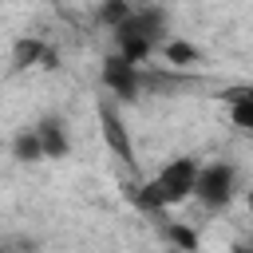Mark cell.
<instances>
[{
    "mask_svg": "<svg viewBox=\"0 0 253 253\" xmlns=\"http://www.w3.org/2000/svg\"><path fill=\"white\" fill-rule=\"evenodd\" d=\"M166 233H170V241H174L182 253H194V249H198V233H194V229H186V225L170 221V225H166Z\"/></svg>",
    "mask_w": 253,
    "mask_h": 253,
    "instance_id": "cell-12",
    "label": "cell"
},
{
    "mask_svg": "<svg viewBox=\"0 0 253 253\" xmlns=\"http://www.w3.org/2000/svg\"><path fill=\"white\" fill-rule=\"evenodd\" d=\"M162 40H166V36H162V12H154V8H134L130 20L115 32V55L138 67V63H146V59L158 51Z\"/></svg>",
    "mask_w": 253,
    "mask_h": 253,
    "instance_id": "cell-2",
    "label": "cell"
},
{
    "mask_svg": "<svg viewBox=\"0 0 253 253\" xmlns=\"http://www.w3.org/2000/svg\"><path fill=\"white\" fill-rule=\"evenodd\" d=\"M225 103H229V123L237 130H253V99L245 95V87H229Z\"/></svg>",
    "mask_w": 253,
    "mask_h": 253,
    "instance_id": "cell-8",
    "label": "cell"
},
{
    "mask_svg": "<svg viewBox=\"0 0 253 253\" xmlns=\"http://www.w3.org/2000/svg\"><path fill=\"white\" fill-rule=\"evenodd\" d=\"M12 158H16V162H40V158H43V146H40V138H36L32 126L12 138Z\"/></svg>",
    "mask_w": 253,
    "mask_h": 253,
    "instance_id": "cell-10",
    "label": "cell"
},
{
    "mask_svg": "<svg viewBox=\"0 0 253 253\" xmlns=\"http://www.w3.org/2000/svg\"><path fill=\"white\" fill-rule=\"evenodd\" d=\"M249 206H253V194H249Z\"/></svg>",
    "mask_w": 253,
    "mask_h": 253,
    "instance_id": "cell-14",
    "label": "cell"
},
{
    "mask_svg": "<svg viewBox=\"0 0 253 253\" xmlns=\"http://www.w3.org/2000/svg\"><path fill=\"white\" fill-rule=\"evenodd\" d=\"M103 87H107L115 99H138L142 75H138V67H134V63H126V59L111 55V59L103 63Z\"/></svg>",
    "mask_w": 253,
    "mask_h": 253,
    "instance_id": "cell-4",
    "label": "cell"
},
{
    "mask_svg": "<svg viewBox=\"0 0 253 253\" xmlns=\"http://www.w3.org/2000/svg\"><path fill=\"white\" fill-rule=\"evenodd\" d=\"M32 130H36V138H40V146H43V158H63V154L71 150V138H67V130H63V119L47 115V119H40Z\"/></svg>",
    "mask_w": 253,
    "mask_h": 253,
    "instance_id": "cell-6",
    "label": "cell"
},
{
    "mask_svg": "<svg viewBox=\"0 0 253 253\" xmlns=\"http://www.w3.org/2000/svg\"><path fill=\"white\" fill-rule=\"evenodd\" d=\"M158 51H162V59H166V63H174V67H194V63L202 59L198 43H190V40H178V36H166V40L158 43Z\"/></svg>",
    "mask_w": 253,
    "mask_h": 253,
    "instance_id": "cell-7",
    "label": "cell"
},
{
    "mask_svg": "<svg viewBox=\"0 0 253 253\" xmlns=\"http://www.w3.org/2000/svg\"><path fill=\"white\" fill-rule=\"evenodd\" d=\"M43 59H47V47H43L40 36H20V40H16V47H12V67H36V63H43Z\"/></svg>",
    "mask_w": 253,
    "mask_h": 253,
    "instance_id": "cell-9",
    "label": "cell"
},
{
    "mask_svg": "<svg viewBox=\"0 0 253 253\" xmlns=\"http://www.w3.org/2000/svg\"><path fill=\"white\" fill-rule=\"evenodd\" d=\"M237 198V166L225 158L202 162L198 170V186H194V202H202L206 210H225Z\"/></svg>",
    "mask_w": 253,
    "mask_h": 253,
    "instance_id": "cell-3",
    "label": "cell"
},
{
    "mask_svg": "<svg viewBox=\"0 0 253 253\" xmlns=\"http://www.w3.org/2000/svg\"><path fill=\"white\" fill-rule=\"evenodd\" d=\"M99 123H103L107 146H111L123 162H134V142H130V130H126V123H123V115L115 111V103H99Z\"/></svg>",
    "mask_w": 253,
    "mask_h": 253,
    "instance_id": "cell-5",
    "label": "cell"
},
{
    "mask_svg": "<svg viewBox=\"0 0 253 253\" xmlns=\"http://www.w3.org/2000/svg\"><path fill=\"white\" fill-rule=\"evenodd\" d=\"M233 253H253V245H237V249H233Z\"/></svg>",
    "mask_w": 253,
    "mask_h": 253,
    "instance_id": "cell-13",
    "label": "cell"
},
{
    "mask_svg": "<svg viewBox=\"0 0 253 253\" xmlns=\"http://www.w3.org/2000/svg\"><path fill=\"white\" fill-rule=\"evenodd\" d=\"M198 170L202 162L182 154V158H170L146 186H142V206L146 210H170V206H182L194 198V186H198Z\"/></svg>",
    "mask_w": 253,
    "mask_h": 253,
    "instance_id": "cell-1",
    "label": "cell"
},
{
    "mask_svg": "<svg viewBox=\"0 0 253 253\" xmlns=\"http://www.w3.org/2000/svg\"><path fill=\"white\" fill-rule=\"evenodd\" d=\"M130 12H134V4H126V0H111V4L99 8V20H103L111 32H119V28L130 20Z\"/></svg>",
    "mask_w": 253,
    "mask_h": 253,
    "instance_id": "cell-11",
    "label": "cell"
}]
</instances>
